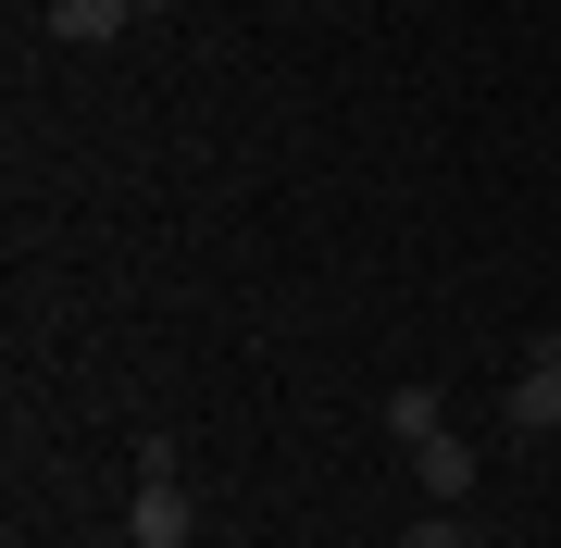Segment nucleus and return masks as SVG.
<instances>
[{
    "label": "nucleus",
    "mask_w": 561,
    "mask_h": 548,
    "mask_svg": "<svg viewBox=\"0 0 561 548\" xmlns=\"http://www.w3.org/2000/svg\"><path fill=\"white\" fill-rule=\"evenodd\" d=\"M125 536H138V548H187V536H201V499H187V474H175V448H138V499H125Z\"/></svg>",
    "instance_id": "nucleus-1"
},
{
    "label": "nucleus",
    "mask_w": 561,
    "mask_h": 548,
    "mask_svg": "<svg viewBox=\"0 0 561 548\" xmlns=\"http://www.w3.org/2000/svg\"><path fill=\"white\" fill-rule=\"evenodd\" d=\"M512 424H524V436H561V349H524V374H512Z\"/></svg>",
    "instance_id": "nucleus-2"
},
{
    "label": "nucleus",
    "mask_w": 561,
    "mask_h": 548,
    "mask_svg": "<svg viewBox=\"0 0 561 548\" xmlns=\"http://www.w3.org/2000/svg\"><path fill=\"white\" fill-rule=\"evenodd\" d=\"M125 13H138V0H50V38L62 50H101V38H125Z\"/></svg>",
    "instance_id": "nucleus-3"
},
{
    "label": "nucleus",
    "mask_w": 561,
    "mask_h": 548,
    "mask_svg": "<svg viewBox=\"0 0 561 548\" xmlns=\"http://www.w3.org/2000/svg\"><path fill=\"white\" fill-rule=\"evenodd\" d=\"M412 474H424V499H437V511H449V499H474V448H461V436H424V448H412Z\"/></svg>",
    "instance_id": "nucleus-4"
},
{
    "label": "nucleus",
    "mask_w": 561,
    "mask_h": 548,
    "mask_svg": "<svg viewBox=\"0 0 561 548\" xmlns=\"http://www.w3.org/2000/svg\"><path fill=\"white\" fill-rule=\"evenodd\" d=\"M387 436H400V448L449 436V399H437V386H387Z\"/></svg>",
    "instance_id": "nucleus-5"
},
{
    "label": "nucleus",
    "mask_w": 561,
    "mask_h": 548,
    "mask_svg": "<svg viewBox=\"0 0 561 548\" xmlns=\"http://www.w3.org/2000/svg\"><path fill=\"white\" fill-rule=\"evenodd\" d=\"M412 548H474V536H461V524H449V511H437V524H412Z\"/></svg>",
    "instance_id": "nucleus-6"
},
{
    "label": "nucleus",
    "mask_w": 561,
    "mask_h": 548,
    "mask_svg": "<svg viewBox=\"0 0 561 548\" xmlns=\"http://www.w3.org/2000/svg\"><path fill=\"white\" fill-rule=\"evenodd\" d=\"M138 13H175V0H138Z\"/></svg>",
    "instance_id": "nucleus-7"
}]
</instances>
